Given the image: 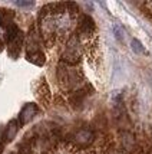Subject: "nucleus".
Wrapping results in <instances>:
<instances>
[{"label":"nucleus","instance_id":"8","mask_svg":"<svg viewBox=\"0 0 152 154\" xmlns=\"http://www.w3.org/2000/svg\"><path fill=\"white\" fill-rule=\"evenodd\" d=\"M27 59L30 60L32 63H36V65H43V62H45V56L42 52H34V54H30L27 55Z\"/></svg>","mask_w":152,"mask_h":154},{"label":"nucleus","instance_id":"7","mask_svg":"<svg viewBox=\"0 0 152 154\" xmlns=\"http://www.w3.org/2000/svg\"><path fill=\"white\" fill-rule=\"evenodd\" d=\"M122 146L125 150H132L133 148V137L129 133H122Z\"/></svg>","mask_w":152,"mask_h":154},{"label":"nucleus","instance_id":"1","mask_svg":"<svg viewBox=\"0 0 152 154\" xmlns=\"http://www.w3.org/2000/svg\"><path fill=\"white\" fill-rule=\"evenodd\" d=\"M80 58V45L76 36H72L70 40L67 42V46L62 55V59L66 63H76Z\"/></svg>","mask_w":152,"mask_h":154},{"label":"nucleus","instance_id":"11","mask_svg":"<svg viewBox=\"0 0 152 154\" xmlns=\"http://www.w3.org/2000/svg\"><path fill=\"white\" fill-rule=\"evenodd\" d=\"M16 5H17V6H22V7H30L33 3H23V2H17Z\"/></svg>","mask_w":152,"mask_h":154},{"label":"nucleus","instance_id":"10","mask_svg":"<svg viewBox=\"0 0 152 154\" xmlns=\"http://www.w3.org/2000/svg\"><path fill=\"white\" fill-rule=\"evenodd\" d=\"M113 32H115V36H116V39L122 40V33H121V30H119L118 26H113Z\"/></svg>","mask_w":152,"mask_h":154},{"label":"nucleus","instance_id":"6","mask_svg":"<svg viewBox=\"0 0 152 154\" xmlns=\"http://www.w3.org/2000/svg\"><path fill=\"white\" fill-rule=\"evenodd\" d=\"M17 131H19V124H17V121L13 120L9 122V125L6 127V134H4V138L6 141H12L16 137L17 134Z\"/></svg>","mask_w":152,"mask_h":154},{"label":"nucleus","instance_id":"4","mask_svg":"<svg viewBox=\"0 0 152 154\" xmlns=\"http://www.w3.org/2000/svg\"><path fill=\"white\" fill-rule=\"evenodd\" d=\"M95 30V22L92 20L91 16L85 14L82 19H80V23H79V32L83 35H91L93 33Z\"/></svg>","mask_w":152,"mask_h":154},{"label":"nucleus","instance_id":"5","mask_svg":"<svg viewBox=\"0 0 152 154\" xmlns=\"http://www.w3.org/2000/svg\"><path fill=\"white\" fill-rule=\"evenodd\" d=\"M92 140H93V133L91 130H80V131H78L75 134V141L79 143V144H83V146L92 143Z\"/></svg>","mask_w":152,"mask_h":154},{"label":"nucleus","instance_id":"2","mask_svg":"<svg viewBox=\"0 0 152 154\" xmlns=\"http://www.w3.org/2000/svg\"><path fill=\"white\" fill-rule=\"evenodd\" d=\"M37 112V107L34 104H26L23 109L20 111V115H19V120H20V124H26L29 121L33 118L34 115Z\"/></svg>","mask_w":152,"mask_h":154},{"label":"nucleus","instance_id":"3","mask_svg":"<svg viewBox=\"0 0 152 154\" xmlns=\"http://www.w3.org/2000/svg\"><path fill=\"white\" fill-rule=\"evenodd\" d=\"M22 43H23V36L20 33L16 39L9 42V45H7V54L10 55L12 58H17L20 54V49H22Z\"/></svg>","mask_w":152,"mask_h":154},{"label":"nucleus","instance_id":"9","mask_svg":"<svg viewBox=\"0 0 152 154\" xmlns=\"http://www.w3.org/2000/svg\"><path fill=\"white\" fill-rule=\"evenodd\" d=\"M132 49L136 52V54H144V52H145V49L142 48L141 42H139V40H136V39L132 40Z\"/></svg>","mask_w":152,"mask_h":154},{"label":"nucleus","instance_id":"12","mask_svg":"<svg viewBox=\"0 0 152 154\" xmlns=\"http://www.w3.org/2000/svg\"><path fill=\"white\" fill-rule=\"evenodd\" d=\"M1 20H3V19H1V14H0V25H1Z\"/></svg>","mask_w":152,"mask_h":154}]
</instances>
